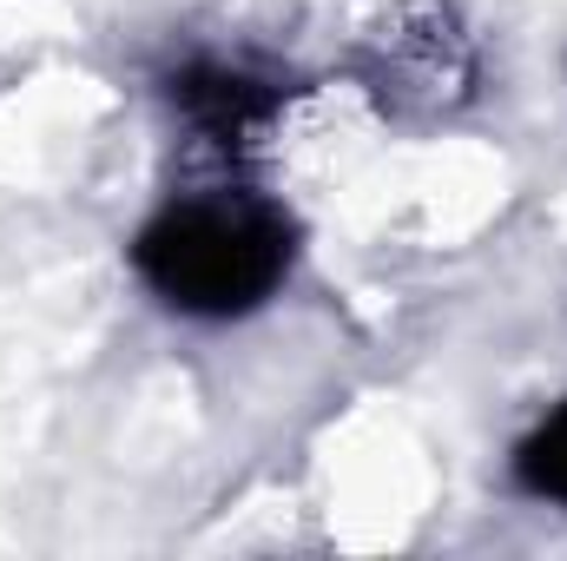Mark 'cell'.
Here are the masks:
<instances>
[{
	"label": "cell",
	"mask_w": 567,
	"mask_h": 561,
	"mask_svg": "<svg viewBox=\"0 0 567 561\" xmlns=\"http://www.w3.org/2000/svg\"><path fill=\"white\" fill-rule=\"evenodd\" d=\"M140 278L192 317H238L278 290L290 265V232L245 198H185L165 205L133 245Z\"/></svg>",
	"instance_id": "6da1fadb"
},
{
	"label": "cell",
	"mask_w": 567,
	"mask_h": 561,
	"mask_svg": "<svg viewBox=\"0 0 567 561\" xmlns=\"http://www.w3.org/2000/svg\"><path fill=\"white\" fill-rule=\"evenodd\" d=\"M172 100L218 152H245L271 126V93L251 73H231V67H185L172 80Z\"/></svg>",
	"instance_id": "7a4b0ae2"
},
{
	"label": "cell",
	"mask_w": 567,
	"mask_h": 561,
	"mask_svg": "<svg viewBox=\"0 0 567 561\" xmlns=\"http://www.w3.org/2000/svg\"><path fill=\"white\" fill-rule=\"evenodd\" d=\"M515 476H522V489H528V496L561 502V509H567V404L542 422L522 449H515Z\"/></svg>",
	"instance_id": "3957f363"
}]
</instances>
